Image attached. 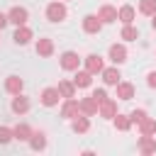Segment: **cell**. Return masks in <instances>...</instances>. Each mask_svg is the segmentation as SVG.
I'll return each instance as SVG.
<instances>
[{
  "label": "cell",
  "mask_w": 156,
  "mask_h": 156,
  "mask_svg": "<svg viewBox=\"0 0 156 156\" xmlns=\"http://www.w3.org/2000/svg\"><path fill=\"white\" fill-rule=\"evenodd\" d=\"M66 17H68V10H66L63 0H54V2L46 5V20H49V22L58 24V22H63Z\"/></svg>",
  "instance_id": "6da1fadb"
},
{
  "label": "cell",
  "mask_w": 156,
  "mask_h": 156,
  "mask_svg": "<svg viewBox=\"0 0 156 156\" xmlns=\"http://www.w3.org/2000/svg\"><path fill=\"white\" fill-rule=\"evenodd\" d=\"M27 20H29V12H27V7H22V5H15V7H10V10H7V22H10V24L20 27V24H27Z\"/></svg>",
  "instance_id": "7a4b0ae2"
},
{
  "label": "cell",
  "mask_w": 156,
  "mask_h": 156,
  "mask_svg": "<svg viewBox=\"0 0 156 156\" xmlns=\"http://www.w3.org/2000/svg\"><path fill=\"white\" fill-rule=\"evenodd\" d=\"M80 56L76 54V51H63L61 56H58V63H61V68L63 71H76V68H80Z\"/></svg>",
  "instance_id": "3957f363"
},
{
  "label": "cell",
  "mask_w": 156,
  "mask_h": 156,
  "mask_svg": "<svg viewBox=\"0 0 156 156\" xmlns=\"http://www.w3.org/2000/svg\"><path fill=\"white\" fill-rule=\"evenodd\" d=\"M34 39V32L27 27V24H20V27H15V32H12V41L17 44V46H24V44H29Z\"/></svg>",
  "instance_id": "277c9868"
},
{
  "label": "cell",
  "mask_w": 156,
  "mask_h": 156,
  "mask_svg": "<svg viewBox=\"0 0 156 156\" xmlns=\"http://www.w3.org/2000/svg\"><path fill=\"white\" fill-rule=\"evenodd\" d=\"M100 76H102V83H105V85H112V88H115V85L122 80L119 66H115V63H112V66H105V68L100 71Z\"/></svg>",
  "instance_id": "5b68a950"
},
{
  "label": "cell",
  "mask_w": 156,
  "mask_h": 156,
  "mask_svg": "<svg viewBox=\"0 0 156 156\" xmlns=\"http://www.w3.org/2000/svg\"><path fill=\"white\" fill-rule=\"evenodd\" d=\"M107 58H110L115 66H122V63L127 61V46H124V44H112V46L107 49Z\"/></svg>",
  "instance_id": "8992f818"
},
{
  "label": "cell",
  "mask_w": 156,
  "mask_h": 156,
  "mask_svg": "<svg viewBox=\"0 0 156 156\" xmlns=\"http://www.w3.org/2000/svg\"><path fill=\"white\" fill-rule=\"evenodd\" d=\"M58 100H61V95H58L56 85H54V88H44V90L39 93V102H41L44 107H56Z\"/></svg>",
  "instance_id": "52a82bcc"
},
{
  "label": "cell",
  "mask_w": 156,
  "mask_h": 156,
  "mask_svg": "<svg viewBox=\"0 0 156 156\" xmlns=\"http://www.w3.org/2000/svg\"><path fill=\"white\" fill-rule=\"evenodd\" d=\"M29 107H32V102H29V98H27V95H22V93L12 95L10 110H12L15 115H24V112H29Z\"/></svg>",
  "instance_id": "ba28073f"
},
{
  "label": "cell",
  "mask_w": 156,
  "mask_h": 156,
  "mask_svg": "<svg viewBox=\"0 0 156 156\" xmlns=\"http://www.w3.org/2000/svg\"><path fill=\"white\" fill-rule=\"evenodd\" d=\"M78 112H80L78 100H76V98H63V102H61V117H63V119H73Z\"/></svg>",
  "instance_id": "9c48e42d"
},
{
  "label": "cell",
  "mask_w": 156,
  "mask_h": 156,
  "mask_svg": "<svg viewBox=\"0 0 156 156\" xmlns=\"http://www.w3.org/2000/svg\"><path fill=\"white\" fill-rule=\"evenodd\" d=\"M102 29V20L98 15H85L83 17V32L85 34H100Z\"/></svg>",
  "instance_id": "30bf717a"
},
{
  "label": "cell",
  "mask_w": 156,
  "mask_h": 156,
  "mask_svg": "<svg viewBox=\"0 0 156 156\" xmlns=\"http://www.w3.org/2000/svg\"><path fill=\"white\" fill-rule=\"evenodd\" d=\"M83 63H85V71H90L93 76H95V73H100V71L105 68V58H102V56H98V54H88V56L83 58Z\"/></svg>",
  "instance_id": "8fae6325"
},
{
  "label": "cell",
  "mask_w": 156,
  "mask_h": 156,
  "mask_svg": "<svg viewBox=\"0 0 156 156\" xmlns=\"http://www.w3.org/2000/svg\"><path fill=\"white\" fill-rule=\"evenodd\" d=\"M98 17L102 20V24H115L117 22V7L115 5H100Z\"/></svg>",
  "instance_id": "7c38bea8"
},
{
  "label": "cell",
  "mask_w": 156,
  "mask_h": 156,
  "mask_svg": "<svg viewBox=\"0 0 156 156\" xmlns=\"http://www.w3.org/2000/svg\"><path fill=\"white\" fill-rule=\"evenodd\" d=\"M78 107H80V115H88V117H95V115H98V100H95L93 95L78 100Z\"/></svg>",
  "instance_id": "4fadbf2b"
},
{
  "label": "cell",
  "mask_w": 156,
  "mask_h": 156,
  "mask_svg": "<svg viewBox=\"0 0 156 156\" xmlns=\"http://www.w3.org/2000/svg\"><path fill=\"white\" fill-rule=\"evenodd\" d=\"M117 112H119V110H117V102H115V100H110V98H107V100H102V102L98 105V115H100V117H105V119H112Z\"/></svg>",
  "instance_id": "5bb4252c"
},
{
  "label": "cell",
  "mask_w": 156,
  "mask_h": 156,
  "mask_svg": "<svg viewBox=\"0 0 156 156\" xmlns=\"http://www.w3.org/2000/svg\"><path fill=\"white\" fill-rule=\"evenodd\" d=\"M117 20H119L122 24H134L136 10H134L132 5H122V7H117Z\"/></svg>",
  "instance_id": "9a60e30c"
},
{
  "label": "cell",
  "mask_w": 156,
  "mask_h": 156,
  "mask_svg": "<svg viewBox=\"0 0 156 156\" xmlns=\"http://www.w3.org/2000/svg\"><path fill=\"white\" fill-rule=\"evenodd\" d=\"M34 49H37V54H39L41 58H49V56L54 54V41H51L49 37H41V39H37Z\"/></svg>",
  "instance_id": "2e32d148"
},
{
  "label": "cell",
  "mask_w": 156,
  "mask_h": 156,
  "mask_svg": "<svg viewBox=\"0 0 156 156\" xmlns=\"http://www.w3.org/2000/svg\"><path fill=\"white\" fill-rule=\"evenodd\" d=\"M73 83H76V88H90V85H93V73L85 71V68H76Z\"/></svg>",
  "instance_id": "e0dca14e"
},
{
  "label": "cell",
  "mask_w": 156,
  "mask_h": 156,
  "mask_svg": "<svg viewBox=\"0 0 156 156\" xmlns=\"http://www.w3.org/2000/svg\"><path fill=\"white\" fill-rule=\"evenodd\" d=\"M71 129L76 132V134H85L88 129H90V119H88V115H76L73 119H71Z\"/></svg>",
  "instance_id": "ac0fdd59"
},
{
  "label": "cell",
  "mask_w": 156,
  "mask_h": 156,
  "mask_svg": "<svg viewBox=\"0 0 156 156\" xmlns=\"http://www.w3.org/2000/svg\"><path fill=\"white\" fill-rule=\"evenodd\" d=\"M136 127H139V136H156V119L154 117L146 115Z\"/></svg>",
  "instance_id": "d6986e66"
},
{
  "label": "cell",
  "mask_w": 156,
  "mask_h": 156,
  "mask_svg": "<svg viewBox=\"0 0 156 156\" xmlns=\"http://www.w3.org/2000/svg\"><path fill=\"white\" fill-rule=\"evenodd\" d=\"M5 90H7L10 95H17V93L24 90V80H22L20 76H7V78H5Z\"/></svg>",
  "instance_id": "ffe728a7"
},
{
  "label": "cell",
  "mask_w": 156,
  "mask_h": 156,
  "mask_svg": "<svg viewBox=\"0 0 156 156\" xmlns=\"http://www.w3.org/2000/svg\"><path fill=\"white\" fill-rule=\"evenodd\" d=\"M115 90H117V100H132L134 98V85L132 83H127V80H119L117 85H115Z\"/></svg>",
  "instance_id": "44dd1931"
},
{
  "label": "cell",
  "mask_w": 156,
  "mask_h": 156,
  "mask_svg": "<svg viewBox=\"0 0 156 156\" xmlns=\"http://www.w3.org/2000/svg\"><path fill=\"white\" fill-rule=\"evenodd\" d=\"M136 151L144 154V156L156 154V139H154V136H141V139L136 141Z\"/></svg>",
  "instance_id": "7402d4cb"
},
{
  "label": "cell",
  "mask_w": 156,
  "mask_h": 156,
  "mask_svg": "<svg viewBox=\"0 0 156 156\" xmlns=\"http://www.w3.org/2000/svg\"><path fill=\"white\" fill-rule=\"evenodd\" d=\"M56 90H58V95H61V100H63V98H76V90H78V88H76L73 80H66V78H63V80H58Z\"/></svg>",
  "instance_id": "603a6c76"
},
{
  "label": "cell",
  "mask_w": 156,
  "mask_h": 156,
  "mask_svg": "<svg viewBox=\"0 0 156 156\" xmlns=\"http://www.w3.org/2000/svg\"><path fill=\"white\" fill-rule=\"evenodd\" d=\"M32 132H34V129H32L27 122H20L17 127H12V134H15V139H17V141H29Z\"/></svg>",
  "instance_id": "cb8c5ba5"
},
{
  "label": "cell",
  "mask_w": 156,
  "mask_h": 156,
  "mask_svg": "<svg viewBox=\"0 0 156 156\" xmlns=\"http://www.w3.org/2000/svg\"><path fill=\"white\" fill-rule=\"evenodd\" d=\"M29 146L34 149V151H44L46 149V134L39 129V132H32V136H29Z\"/></svg>",
  "instance_id": "d4e9b609"
},
{
  "label": "cell",
  "mask_w": 156,
  "mask_h": 156,
  "mask_svg": "<svg viewBox=\"0 0 156 156\" xmlns=\"http://www.w3.org/2000/svg\"><path fill=\"white\" fill-rule=\"evenodd\" d=\"M112 124H115V129H119V132H129V127H132V119H129V115H122V112H117V115L112 117Z\"/></svg>",
  "instance_id": "484cf974"
},
{
  "label": "cell",
  "mask_w": 156,
  "mask_h": 156,
  "mask_svg": "<svg viewBox=\"0 0 156 156\" xmlns=\"http://www.w3.org/2000/svg\"><path fill=\"white\" fill-rule=\"evenodd\" d=\"M119 37H122L124 41H136V39H139V29H136L134 24H124L122 32H119Z\"/></svg>",
  "instance_id": "4316f807"
},
{
  "label": "cell",
  "mask_w": 156,
  "mask_h": 156,
  "mask_svg": "<svg viewBox=\"0 0 156 156\" xmlns=\"http://www.w3.org/2000/svg\"><path fill=\"white\" fill-rule=\"evenodd\" d=\"M139 12L146 15V17H151L156 12V0H139Z\"/></svg>",
  "instance_id": "83f0119b"
},
{
  "label": "cell",
  "mask_w": 156,
  "mask_h": 156,
  "mask_svg": "<svg viewBox=\"0 0 156 156\" xmlns=\"http://www.w3.org/2000/svg\"><path fill=\"white\" fill-rule=\"evenodd\" d=\"M144 117H146V110H144V107H136V110H132V112H129V119H132V124H139Z\"/></svg>",
  "instance_id": "f1b7e54d"
},
{
  "label": "cell",
  "mask_w": 156,
  "mask_h": 156,
  "mask_svg": "<svg viewBox=\"0 0 156 156\" xmlns=\"http://www.w3.org/2000/svg\"><path fill=\"white\" fill-rule=\"evenodd\" d=\"M12 139H15V134H12V129L2 124V127H0V144H10Z\"/></svg>",
  "instance_id": "f546056e"
},
{
  "label": "cell",
  "mask_w": 156,
  "mask_h": 156,
  "mask_svg": "<svg viewBox=\"0 0 156 156\" xmlns=\"http://www.w3.org/2000/svg\"><path fill=\"white\" fill-rule=\"evenodd\" d=\"M90 95H93V98L98 100V105H100L102 100H107V90H105V88H95V90H93Z\"/></svg>",
  "instance_id": "4dcf8cb0"
},
{
  "label": "cell",
  "mask_w": 156,
  "mask_h": 156,
  "mask_svg": "<svg viewBox=\"0 0 156 156\" xmlns=\"http://www.w3.org/2000/svg\"><path fill=\"white\" fill-rule=\"evenodd\" d=\"M146 85L149 88H156V71H149L146 73Z\"/></svg>",
  "instance_id": "1f68e13d"
},
{
  "label": "cell",
  "mask_w": 156,
  "mask_h": 156,
  "mask_svg": "<svg viewBox=\"0 0 156 156\" xmlns=\"http://www.w3.org/2000/svg\"><path fill=\"white\" fill-rule=\"evenodd\" d=\"M5 24H7V12H0V32H2Z\"/></svg>",
  "instance_id": "d6a6232c"
},
{
  "label": "cell",
  "mask_w": 156,
  "mask_h": 156,
  "mask_svg": "<svg viewBox=\"0 0 156 156\" xmlns=\"http://www.w3.org/2000/svg\"><path fill=\"white\" fill-rule=\"evenodd\" d=\"M151 27H154V32H156V12L151 15Z\"/></svg>",
  "instance_id": "836d02e7"
}]
</instances>
